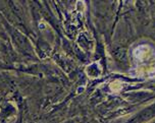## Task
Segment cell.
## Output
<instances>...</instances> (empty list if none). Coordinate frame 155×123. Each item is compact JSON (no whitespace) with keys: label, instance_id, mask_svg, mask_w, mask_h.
Wrapping results in <instances>:
<instances>
[{"label":"cell","instance_id":"obj_1","mask_svg":"<svg viewBox=\"0 0 155 123\" xmlns=\"http://www.w3.org/2000/svg\"><path fill=\"white\" fill-rule=\"evenodd\" d=\"M135 56L139 60H145L151 57V48L148 46H139L135 50Z\"/></svg>","mask_w":155,"mask_h":123}]
</instances>
